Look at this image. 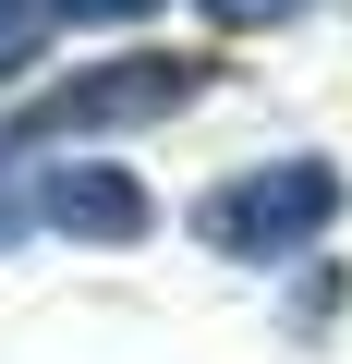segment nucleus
Masks as SVG:
<instances>
[{"label":"nucleus","mask_w":352,"mask_h":364,"mask_svg":"<svg viewBox=\"0 0 352 364\" xmlns=\"http://www.w3.org/2000/svg\"><path fill=\"white\" fill-rule=\"evenodd\" d=\"M195 13H207V25H231V37H255V25H292L304 0H195Z\"/></svg>","instance_id":"4"},{"label":"nucleus","mask_w":352,"mask_h":364,"mask_svg":"<svg viewBox=\"0 0 352 364\" xmlns=\"http://www.w3.org/2000/svg\"><path fill=\"white\" fill-rule=\"evenodd\" d=\"M25 219H37V207H13V195H0V243H13V231H25Z\"/></svg>","instance_id":"7"},{"label":"nucleus","mask_w":352,"mask_h":364,"mask_svg":"<svg viewBox=\"0 0 352 364\" xmlns=\"http://www.w3.org/2000/svg\"><path fill=\"white\" fill-rule=\"evenodd\" d=\"M61 13H73V25H134L146 0H61Z\"/></svg>","instance_id":"5"},{"label":"nucleus","mask_w":352,"mask_h":364,"mask_svg":"<svg viewBox=\"0 0 352 364\" xmlns=\"http://www.w3.org/2000/svg\"><path fill=\"white\" fill-rule=\"evenodd\" d=\"M328 219H340V170L328 158H267V170H231L219 195H195V243L231 255V267H292Z\"/></svg>","instance_id":"2"},{"label":"nucleus","mask_w":352,"mask_h":364,"mask_svg":"<svg viewBox=\"0 0 352 364\" xmlns=\"http://www.w3.org/2000/svg\"><path fill=\"white\" fill-rule=\"evenodd\" d=\"M49 231H73V243H146L158 231V207H146V182L134 170H97V158H73V170H37V195H25Z\"/></svg>","instance_id":"3"},{"label":"nucleus","mask_w":352,"mask_h":364,"mask_svg":"<svg viewBox=\"0 0 352 364\" xmlns=\"http://www.w3.org/2000/svg\"><path fill=\"white\" fill-rule=\"evenodd\" d=\"M13 37H25V0H0V49H13Z\"/></svg>","instance_id":"6"},{"label":"nucleus","mask_w":352,"mask_h":364,"mask_svg":"<svg viewBox=\"0 0 352 364\" xmlns=\"http://www.w3.org/2000/svg\"><path fill=\"white\" fill-rule=\"evenodd\" d=\"M195 97H207V61L122 49V61H85V73L37 85L13 122H0V158H13V146H61V134H134V122H170V109H195Z\"/></svg>","instance_id":"1"}]
</instances>
